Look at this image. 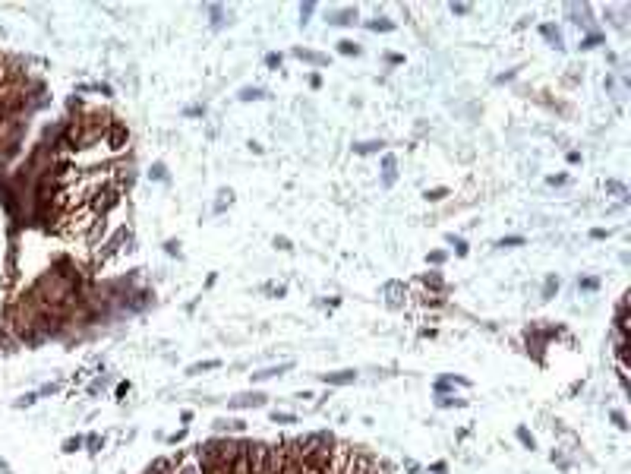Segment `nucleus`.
I'll list each match as a JSON object with an SVG mask.
<instances>
[{
	"label": "nucleus",
	"instance_id": "f257e3e1",
	"mask_svg": "<svg viewBox=\"0 0 631 474\" xmlns=\"http://www.w3.org/2000/svg\"><path fill=\"white\" fill-rule=\"evenodd\" d=\"M114 206H120V186H101L98 193L89 196V209H92V215H98V218H104Z\"/></svg>",
	"mask_w": 631,
	"mask_h": 474
},
{
	"label": "nucleus",
	"instance_id": "f03ea898",
	"mask_svg": "<svg viewBox=\"0 0 631 474\" xmlns=\"http://www.w3.org/2000/svg\"><path fill=\"white\" fill-rule=\"evenodd\" d=\"M126 143H130V130H126L120 120H114V124L107 126V133H104V149L111 152V155H120V152L126 149Z\"/></svg>",
	"mask_w": 631,
	"mask_h": 474
},
{
	"label": "nucleus",
	"instance_id": "7ed1b4c3",
	"mask_svg": "<svg viewBox=\"0 0 631 474\" xmlns=\"http://www.w3.org/2000/svg\"><path fill=\"white\" fill-rule=\"evenodd\" d=\"M357 379V373L354 370H335V373H322V383L325 386H347Z\"/></svg>",
	"mask_w": 631,
	"mask_h": 474
},
{
	"label": "nucleus",
	"instance_id": "20e7f679",
	"mask_svg": "<svg viewBox=\"0 0 631 474\" xmlns=\"http://www.w3.org/2000/svg\"><path fill=\"white\" fill-rule=\"evenodd\" d=\"M615 329H619L622 338H628V300L619 304V313H615Z\"/></svg>",
	"mask_w": 631,
	"mask_h": 474
},
{
	"label": "nucleus",
	"instance_id": "39448f33",
	"mask_svg": "<svg viewBox=\"0 0 631 474\" xmlns=\"http://www.w3.org/2000/svg\"><path fill=\"white\" fill-rule=\"evenodd\" d=\"M234 408H259V405H265V395H259V392H253V395H240V398H234Z\"/></svg>",
	"mask_w": 631,
	"mask_h": 474
},
{
	"label": "nucleus",
	"instance_id": "423d86ee",
	"mask_svg": "<svg viewBox=\"0 0 631 474\" xmlns=\"http://www.w3.org/2000/svg\"><path fill=\"white\" fill-rule=\"evenodd\" d=\"M540 32H543V38H546V41H552V48H562V32L555 29L552 22H543Z\"/></svg>",
	"mask_w": 631,
	"mask_h": 474
},
{
	"label": "nucleus",
	"instance_id": "0eeeda50",
	"mask_svg": "<svg viewBox=\"0 0 631 474\" xmlns=\"http://www.w3.org/2000/svg\"><path fill=\"white\" fill-rule=\"evenodd\" d=\"M300 60H310V63H316V66H322V63H328V57L325 54H316V51H303V48H297L294 51Z\"/></svg>",
	"mask_w": 631,
	"mask_h": 474
},
{
	"label": "nucleus",
	"instance_id": "6e6552de",
	"mask_svg": "<svg viewBox=\"0 0 631 474\" xmlns=\"http://www.w3.org/2000/svg\"><path fill=\"white\" fill-rule=\"evenodd\" d=\"M423 285H426L429 291H442L445 288V278H442L439 272H429V275H423Z\"/></svg>",
	"mask_w": 631,
	"mask_h": 474
},
{
	"label": "nucleus",
	"instance_id": "1a4fd4ad",
	"mask_svg": "<svg viewBox=\"0 0 631 474\" xmlns=\"http://www.w3.org/2000/svg\"><path fill=\"white\" fill-rule=\"evenodd\" d=\"M354 19H357V10H341V13H332V19H328V22L347 25V22H354Z\"/></svg>",
	"mask_w": 631,
	"mask_h": 474
},
{
	"label": "nucleus",
	"instance_id": "9d476101",
	"mask_svg": "<svg viewBox=\"0 0 631 474\" xmlns=\"http://www.w3.org/2000/svg\"><path fill=\"white\" fill-rule=\"evenodd\" d=\"M284 370H291V364H281V367H268L262 373H253V379H272V376H281Z\"/></svg>",
	"mask_w": 631,
	"mask_h": 474
},
{
	"label": "nucleus",
	"instance_id": "9b49d317",
	"mask_svg": "<svg viewBox=\"0 0 631 474\" xmlns=\"http://www.w3.org/2000/svg\"><path fill=\"white\" fill-rule=\"evenodd\" d=\"M218 367H221V360L215 357V360H202V364H193L186 373H190V376H196V373H202V370H218Z\"/></svg>",
	"mask_w": 631,
	"mask_h": 474
},
{
	"label": "nucleus",
	"instance_id": "f8f14e48",
	"mask_svg": "<svg viewBox=\"0 0 631 474\" xmlns=\"http://www.w3.org/2000/svg\"><path fill=\"white\" fill-rule=\"evenodd\" d=\"M382 168H385V184H394V155L382 158Z\"/></svg>",
	"mask_w": 631,
	"mask_h": 474
},
{
	"label": "nucleus",
	"instance_id": "ddd939ff",
	"mask_svg": "<svg viewBox=\"0 0 631 474\" xmlns=\"http://www.w3.org/2000/svg\"><path fill=\"white\" fill-rule=\"evenodd\" d=\"M338 51H341V54H347V57H351V54L357 57L360 54V44H354L351 38H344V41H338Z\"/></svg>",
	"mask_w": 631,
	"mask_h": 474
},
{
	"label": "nucleus",
	"instance_id": "4468645a",
	"mask_svg": "<svg viewBox=\"0 0 631 474\" xmlns=\"http://www.w3.org/2000/svg\"><path fill=\"white\" fill-rule=\"evenodd\" d=\"M445 196H448V190H445V186H435V190H426V199H429V203H442Z\"/></svg>",
	"mask_w": 631,
	"mask_h": 474
},
{
	"label": "nucleus",
	"instance_id": "2eb2a0df",
	"mask_svg": "<svg viewBox=\"0 0 631 474\" xmlns=\"http://www.w3.org/2000/svg\"><path fill=\"white\" fill-rule=\"evenodd\" d=\"M369 29H373V32H392L394 22H388V19H373V22H369Z\"/></svg>",
	"mask_w": 631,
	"mask_h": 474
},
{
	"label": "nucleus",
	"instance_id": "dca6fc26",
	"mask_svg": "<svg viewBox=\"0 0 631 474\" xmlns=\"http://www.w3.org/2000/svg\"><path fill=\"white\" fill-rule=\"evenodd\" d=\"M382 149V143H360V145H354V152H360V155H369V152H379Z\"/></svg>",
	"mask_w": 631,
	"mask_h": 474
},
{
	"label": "nucleus",
	"instance_id": "f3484780",
	"mask_svg": "<svg viewBox=\"0 0 631 474\" xmlns=\"http://www.w3.org/2000/svg\"><path fill=\"white\" fill-rule=\"evenodd\" d=\"M240 98H243V102H256V98H265V92L262 89H243Z\"/></svg>",
	"mask_w": 631,
	"mask_h": 474
},
{
	"label": "nucleus",
	"instance_id": "a211bd4d",
	"mask_svg": "<svg viewBox=\"0 0 631 474\" xmlns=\"http://www.w3.org/2000/svg\"><path fill=\"white\" fill-rule=\"evenodd\" d=\"M552 291H559V278H555V275H552V278H546V288H543V297L549 300V297H552Z\"/></svg>",
	"mask_w": 631,
	"mask_h": 474
},
{
	"label": "nucleus",
	"instance_id": "6ab92c4d",
	"mask_svg": "<svg viewBox=\"0 0 631 474\" xmlns=\"http://www.w3.org/2000/svg\"><path fill=\"white\" fill-rule=\"evenodd\" d=\"M609 417L615 420V427H619V430H628V417L622 414V411H609Z\"/></svg>",
	"mask_w": 631,
	"mask_h": 474
},
{
	"label": "nucleus",
	"instance_id": "aec40b11",
	"mask_svg": "<svg viewBox=\"0 0 631 474\" xmlns=\"http://www.w3.org/2000/svg\"><path fill=\"white\" fill-rule=\"evenodd\" d=\"M272 420H275V424H294L297 417H294V414H287V411H275V414H272Z\"/></svg>",
	"mask_w": 631,
	"mask_h": 474
},
{
	"label": "nucleus",
	"instance_id": "412c9836",
	"mask_svg": "<svg viewBox=\"0 0 631 474\" xmlns=\"http://www.w3.org/2000/svg\"><path fill=\"white\" fill-rule=\"evenodd\" d=\"M518 439H521V443H524V446H527V449H533V446H536V439H533V436H530V433L524 430V427H518Z\"/></svg>",
	"mask_w": 631,
	"mask_h": 474
},
{
	"label": "nucleus",
	"instance_id": "4be33fe9",
	"mask_svg": "<svg viewBox=\"0 0 631 474\" xmlns=\"http://www.w3.org/2000/svg\"><path fill=\"white\" fill-rule=\"evenodd\" d=\"M82 443H85L82 436H76V439H66V443H63V452H76V449H82Z\"/></svg>",
	"mask_w": 631,
	"mask_h": 474
},
{
	"label": "nucleus",
	"instance_id": "5701e85b",
	"mask_svg": "<svg viewBox=\"0 0 631 474\" xmlns=\"http://www.w3.org/2000/svg\"><path fill=\"white\" fill-rule=\"evenodd\" d=\"M578 288H581V291H596V288H600V282H596V278H581Z\"/></svg>",
	"mask_w": 631,
	"mask_h": 474
},
{
	"label": "nucleus",
	"instance_id": "b1692460",
	"mask_svg": "<svg viewBox=\"0 0 631 474\" xmlns=\"http://www.w3.org/2000/svg\"><path fill=\"white\" fill-rule=\"evenodd\" d=\"M521 244H524V237H521V234H514V237H502V240H499V247H521Z\"/></svg>",
	"mask_w": 631,
	"mask_h": 474
},
{
	"label": "nucleus",
	"instance_id": "393cba45",
	"mask_svg": "<svg viewBox=\"0 0 631 474\" xmlns=\"http://www.w3.org/2000/svg\"><path fill=\"white\" fill-rule=\"evenodd\" d=\"M152 177H155V180H164V177H167V168H164L161 162H158V165H152Z\"/></svg>",
	"mask_w": 631,
	"mask_h": 474
},
{
	"label": "nucleus",
	"instance_id": "a878e982",
	"mask_svg": "<svg viewBox=\"0 0 631 474\" xmlns=\"http://www.w3.org/2000/svg\"><path fill=\"white\" fill-rule=\"evenodd\" d=\"M600 41H603V35H587V38L581 41V48H596Z\"/></svg>",
	"mask_w": 631,
	"mask_h": 474
},
{
	"label": "nucleus",
	"instance_id": "bb28decb",
	"mask_svg": "<svg viewBox=\"0 0 631 474\" xmlns=\"http://www.w3.org/2000/svg\"><path fill=\"white\" fill-rule=\"evenodd\" d=\"M448 240H452V244H454V250H458V256H467V244H464V240H461V237H448Z\"/></svg>",
	"mask_w": 631,
	"mask_h": 474
},
{
	"label": "nucleus",
	"instance_id": "cd10ccee",
	"mask_svg": "<svg viewBox=\"0 0 631 474\" xmlns=\"http://www.w3.org/2000/svg\"><path fill=\"white\" fill-rule=\"evenodd\" d=\"M429 263H435V266L445 263V253H442V250H433V253H429Z\"/></svg>",
	"mask_w": 631,
	"mask_h": 474
},
{
	"label": "nucleus",
	"instance_id": "c85d7f7f",
	"mask_svg": "<svg viewBox=\"0 0 631 474\" xmlns=\"http://www.w3.org/2000/svg\"><path fill=\"white\" fill-rule=\"evenodd\" d=\"M275 247H278V250H291V240H287V237H275Z\"/></svg>",
	"mask_w": 631,
	"mask_h": 474
},
{
	"label": "nucleus",
	"instance_id": "c756f323",
	"mask_svg": "<svg viewBox=\"0 0 631 474\" xmlns=\"http://www.w3.org/2000/svg\"><path fill=\"white\" fill-rule=\"evenodd\" d=\"M265 66H281V54H268L265 57Z\"/></svg>",
	"mask_w": 631,
	"mask_h": 474
},
{
	"label": "nucleus",
	"instance_id": "7c9ffc66",
	"mask_svg": "<svg viewBox=\"0 0 631 474\" xmlns=\"http://www.w3.org/2000/svg\"><path fill=\"white\" fill-rule=\"evenodd\" d=\"M565 180H568L565 174H552V177H549V184H552V186H562V184H565Z\"/></svg>",
	"mask_w": 631,
	"mask_h": 474
},
{
	"label": "nucleus",
	"instance_id": "2f4dec72",
	"mask_svg": "<svg viewBox=\"0 0 631 474\" xmlns=\"http://www.w3.org/2000/svg\"><path fill=\"white\" fill-rule=\"evenodd\" d=\"M590 237H593V240H603V237H609V231H603V228H593V231H590Z\"/></svg>",
	"mask_w": 631,
	"mask_h": 474
},
{
	"label": "nucleus",
	"instance_id": "473e14b6",
	"mask_svg": "<svg viewBox=\"0 0 631 474\" xmlns=\"http://www.w3.org/2000/svg\"><path fill=\"white\" fill-rule=\"evenodd\" d=\"M164 250H167V253H171V256H174V253H180V247H177V240H167V244H164Z\"/></svg>",
	"mask_w": 631,
	"mask_h": 474
},
{
	"label": "nucleus",
	"instance_id": "72a5a7b5",
	"mask_svg": "<svg viewBox=\"0 0 631 474\" xmlns=\"http://www.w3.org/2000/svg\"><path fill=\"white\" fill-rule=\"evenodd\" d=\"M467 10H471V6H467V3H454V6H452V13H458V16H464Z\"/></svg>",
	"mask_w": 631,
	"mask_h": 474
},
{
	"label": "nucleus",
	"instance_id": "f704fd0d",
	"mask_svg": "<svg viewBox=\"0 0 631 474\" xmlns=\"http://www.w3.org/2000/svg\"><path fill=\"white\" fill-rule=\"evenodd\" d=\"M126 392H130V383H120V386H117V398H123Z\"/></svg>",
	"mask_w": 631,
	"mask_h": 474
},
{
	"label": "nucleus",
	"instance_id": "c9c22d12",
	"mask_svg": "<svg viewBox=\"0 0 631 474\" xmlns=\"http://www.w3.org/2000/svg\"><path fill=\"white\" fill-rule=\"evenodd\" d=\"M388 63L398 66V63H404V57H401V54H388Z\"/></svg>",
	"mask_w": 631,
	"mask_h": 474
},
{
	"label": "nucleus",
	"instance_id": "e433bc0d",
	"mask_svg": "<svg viewBox=\"0 0 631 474\" xmlns=\"http://www.w3.org/2000/svg\"><path fill=\"white\" fill-rule=\"evenodd\" d=\"M581 162V152H568V165H578Z\"/></svg>",
	"mask_w": 631,
	"mask_h": 474
},
{
	"label": "nucleus",
	"instance_id": "4c0bfd02",
	"mask_svg": "<svg viewBox=\"0 0 631 474\" xmlns=\"http://www.w3.org/2000/svg\"><path fill=\"white\" fill-rule=\"evenodd\" d=\"M85 443H89L92 449H98V446H101V436H89V439H85Z\"/></svg>",
	"mask_w": 631,
	"mask_h": 474
}]
</instances>
